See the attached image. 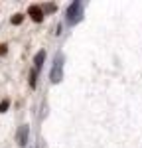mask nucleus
<instances>
[{"mask_svg": "<svg viewBox=\"0 0 142 148\" xmlns=\"http://www.w3.org/2000/svg\"><path fill=\"white\" fill-rule=\"evenodd\" d=\"M10 22H12V26H20V24L24 22V14H20V12L14 14V16L10 18Z\"/></svg>", "mask_w": 142, "mask_h": 148, "instance_id": "6e6552de", "label": "nucleus"}, {"mask_svg": "<svg viewBox=\"0 0 142 148\" xmlns=\"http://www.w3.org/2000/svg\"><path fill=\"white\" fill-rule=\"evenodd\" d=\"M40 6H42L44 14H53V12L57 10V6H55L53 2H46V4H40Z\"/></svg>", "mask_w": 142, "mask_h": 148, "instance_id": "0eeeda50", "label": "nucleus"}, {"mask_svg": "<svg viewBox=\"0 0 142 148\" xmlns=\"http://www.w3.org/2000/svg\"><path fill=\"white\" fill-rule=\"evenodd\" d=\"M28 16H30L36 24H40L44 20V10H42V6H40V4H30V6H28Z\"/></svg>", "mask_w": 142, "mask_h": 148, "instance_id": "20e7f679", "label": "nucleus"}, {"mask_svg": "<svg viewBox=\"0 0 142 148\" xmlns=\"http://www.w3.org/2000/svg\"><path fill=\"white\" fill-rule=\"evenodd\" d=\"M63 63H65L63 51H57L55 53V59H53V65H51V71H49V81L53 85H57V83L63 81Z\"/></svg>", "mask_w": 142, "mask_h": 148, "instance_id": "f03ea898", "label": "nucleus"}, {"mask_svg": "<svg viewBox=\"0 0 142 148\" xmlns=\"http://www.w3.org/2000/svg\"><path fill=\"white\" fill-rule=\"evenodd\" d=\"M28 83H30V89L38 87V69H30V75H28Z\"/></svg>", "mask_w": 142, "mask_h": 148, "instance_id": "423d86ee", "label": "nucleus"}, {"mask_svg": "<svg viewBox=\"0 0 142 148\" xmlns=\"http://www.w3.org/2000/svg\"><path fill=\"white\" fill-rule=\"evenodd\" d=\"M44 61H46V49H40L34 56V69H42L44 67Z\"/></svg>", "mask_w": 142, "mask_h": 148, "instance_id": "39448f33", "label": "nucleus"}, {"mask_svg": "<svg viewBox=\"0 0 142 148\" xmlns=\"http://www.w3.org/2000/svg\"><path fill=\"white\" fill-rule=\"evenodd\" d=\"M8 109H10V99H2L0 101V114L8 113Z\"/></svg>", "mask_w": 142, "mask_h": 148, "instance_id": "1a4fd4ad", "label": "nucleus"}, {"mask_svg": "<svg viewBox=\"0 0 142 148\" xmlns=\"http://www.w3.org/2000/svg\"><path fill=\"white\" fill-rule=\"evenodd\" d=\"M8 53V44H0V56H6Z\"/></svg>", "mask_w": 142, "mask_h": 148, "instance_id": "9d476101", "label": "nucleus"}, {"mask_svg": "<svg viewBox=\"0 0 142 148\" xmlns=\"http://www.w3.org/2000/svg\"><path fill=\"white\" fill-rule=\"evenodd\" d=\"M28 138H30V126L28 125H20L18 126V132H16V144L20 148H24L28 144Z\"/></svg>", "mask_w": 142, "mask_h": 148, "instance_id": "7ed1b4c3", "label": "nucleus"}, {"mask_svg": "<svg viewBox=\"0 0 142 148\" xmlns=\"http://www.w3.org/2000/svg\"><path fill=\"white\" fill-rule=\"evenodd\" d=\"M83 10H85V2L83 0H73L69 6H67V12H65V20L69 26H75L83 20Z\"/></svg>", "mask_w": 142, "mask_h": 148, "instance_id": "f257e3e1", "label": "nucleus"}]
</instances>
